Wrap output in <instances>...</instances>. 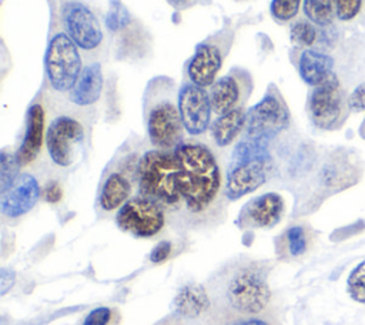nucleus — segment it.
I'll return each instance as SVG.
<instances>
[{
    "label": "nucleus",
    "instance_id": "nucleus-1",
    "mask_svg": "<svg viewBox=\"0 0 365 325\" xmlns=\"http://www.w3.org/2000/svg\"><path fill=\"white\" fill-rule=\"evenodd\" d=\"M173 151L180 164L178 188L182 204L192 214L205 212L217 201L222 185L214 153L198 141H182Z\"/></svg>",
    "mask_w": 365,
    "mask_h": 325
},
{
    "label": "nucleus",
    "instance_id": "nucleus-2",
    "mask_svg": "<svg viewBox=\"0 0 365 325\" xmlns=\"http://www.w3.org/2000/svg\"><path fill=\"white\" fill-rule=\"evenodd\" d=\"M180 164L173 153L165 150L145 151L138 162L135 178L140 195L157 202L163 208L175 210L182 204L178 188Z\"/></svg>",
    "mask_w": 365,
    "mask_h": 325
},
{
    "label": "nucleus",
    "instance_id": "nucleus-3",
    "mask_svg": "<svg viewBox=\"0 0 365 325\" xmlns=\"http://www.w3.org/2000/svg\"><path fill=\"white\" fill-rule=\"evenodd\" d=\"M147 88V133L148 138L158 150H174L182 143V121L177 100L173 98L171 83L167 78L153 80Z\"/></svg>",
    "mask_w": 365,
    "mask_h": 325
},
{
    "label": "nucleus",
    "instance_id": "nucleus-4",
    "mask_svg": "<svg viewBox=\"0 0 365 325\" xmlns=\"http://www.w3.org/2000/svg\"><path fill=\"white\" fill-rule=\"evenodd\" d=\"M83 67L80 48L76 43L64 31L54 33L44 56V70L50 88L60 94H68Z\"/></svg>",
    "mask_w": 365,
    "mask_h": 325
},
{
    "label": "nucleus",
    "instance_id": "nucleus-5",
    "mask_svg": "<svg viewBox=\"0 0 365 325\" xmlns=\"http://www.w3.org/2000/svg\"><path fill=\"white\" fill-rule=\"evenodd\" d=\"M227 304L240 315L261 314L271 299V291L265 275L255 267L237 268L225 284Z\"/></svg>",
    "mask_w": 365,
    "mask_h": 325
},
{
    "label": "nucleus",
    "instance_id": "nucleus-6",
    "mask_svg": "<svg viewBox=\"0 0 365 325\" xmlns=\"http://www.w3.org/2000/svg\"><path fill=\"white\" fill-rule=\"evenodd\" d=\"M289 124V113L278 91L269 90L247 111L245 138L269 141Z\"/></svg>",
    "mask_w": 365,
    "mask_h": 325
},
{
    "label": "nucleus",
    "instance_id": "nucleus-7",
    "mask_svg": "<svg viewBox=\"0 0 365 325\" xmlns=\"http://www.w3.org/2000/svg\"><path fill=\"white\" fill-rule=\"evenodd\" d=\"M86 131L83 124L70 115L56 117L46 131V150L54 165L67 168L77 160Z\"/></svg>",
    "mask_w": 365,
    "mask_h": 325
},
{
    "label": "nucleus",
    "instance_id": "nucleus-8",
    "mask_svg": "<svg viewBox=\"0 0 365 325\" xmlns=\"http://www.w3.org/2000/svg\"><path fill=\"white\" fill-rule=\"evenodd\" d=\"M117 225L134 237L151 238L165 225L164 208L157 202L137 195L130 198L115 214Z\"/></svg>",
    "mask_w": 365,
    "mask_h": 325
},
{
    "label": "nucleus",
    "instance_id": "nucleus-9",
    "mask_svg": "<svg viewBox=\"0 0 365 325\" xmlns=\"http://www.w3.org/2000/svg\"><path fill=\"white\" fill-rule=\"evenodd\" d=\"M63 31L83 51L100 48L104 33L97 16L81 1L68 0L61 6Z\"/></svg>",
    "mask_w": 365,
    "mask_h": 325
},
{
    "label": "nucleus",
    "instance_id": "nucleus-10",
    "mask_svg": "<svg viewBox=\"0 0 365 325\" xmlns=\"http://www.w3.org/2000/svg\"><path fill=\"white\" fill-rule=\"evenodd\" d=\"M311 121L321 130H334L345 117L344 96L338 77L332 73L324 83L314 87L308 101Z\"/></svg>",
    "mask_w": 365,
    "mask_h": 325
},
{
    "label": "nucleus",
    "instance_id": "nucleus-11",
    "mask_svg": "<svg viewBox=\"0 0 365 325\" xmlns=\"http://www.w3.org/2000/svg\"><path fill=\"white\" fill-rule=\"evenodd\" d=\"M177 104L184 130L198 137L211 125V101L210 94L204 87L192 83H184L177 93Z\"/></svg>",
    "mask_w": 365,
    "mask_h": 325
},
{
    "label": "nucleus",
    "instance_id": "nucleus-12",
    "mask_svg": "<svg viewBox=\"0 0 365 325\" xmlns=\"http://www.w3.org/2000/svg\"><path fill=\"white\" fill-rule=\"evenodd\" d=\"M230 44L220 36L197 44L194 54L187 63L185 73L190 83L200 87H211L222 66Z\"/></svg>",
    "mask_w": 365,
    "mask_h": 325
},
{
    "label": "nucleus",
    "instance_id": "nucleus-13",
    "mask_svg": "<svg viewBox=\"0 0 365 325\" xmlns=\"http://www.w3.org/2000/svg\"><path fill=\"white\" fill-rule=\"evenodd\" d=\"M269 168H271V158L252 160V161L230 165L227 181H225L227 198L231 201H235L259 188L267 181Z\"/></svg>",
    "mask_w": 365,
    "mask_h": 325
},
{
    "label": "nucleus",
    "instance_id": "nucleus-14",
    "mask_svg": "<svg viewBox=\"0 0 365 325\" xmlns=\"http://www.w3.org/2000/svg\"><path fill=\"white\" fill-rule=\"evenodd\" d=\"M41 194L37 178L29 172L20 174L16 182L0 194V211L7 218H19L27 214Z\"/></svg>",
    "mask_w": 365,
    "mask_h": 325
},
{
    "label": "nucleus",
    "instance_id": "nucleus-15",
    "mask_svg": "<svg viewBox=\"0 0 365 325\" xmlns=\"http://www.w3.org/2000/svg\"><path fill=\"white\" fill-rule=\"evenodd\" d=\"M250 91V77L242 78L240 71H232L217 78L208 90L212 113L221 115L241 107Z\"/></svg>",
    "mask_w": 365,
    "mask_h": 325
},
{
    "label": "nucleus",
    "instance_id": "nucleus-16",
    "mask_svg": "<svg viewBox=\"0 0 365 325\" xmlns=\"http://www.w3.org/2000/svg\"><path fill=\"white\" fill-rule=\"evenodd\" d=\"M284 210V198L279 194L265 192L245 204L240 215V222L252 228H269L279 222Z\"/></svg>",
    "mask_w": 365,
    "mask_h": 325
},
{
    "label": "nucleus",
    "instance_id": "nucleus-17",
    "mask_svg": "<svg viewBox=\"0 0 365 325\" xmlns=\"http://www.w3.org/2000/svg\"><path fill=\"white\" fill-rule=\"evenodd\" d=\"M46 113L40 103H33L26 114V131L16 151L21 167L30 165L38 157L46 141Z\"/></svg>",
    "mask_w": 365,
    "mask_h": 325
},
{
    "label": "nucleus",
    "instance_id": "nucleus-18",
    "mask_svg": "<svg viewBox=\"0 0 365 325\" xmlns=\"http://www.w3.org/2000/svg\"><path fill=\"white\" fill-rule=\"evenodd\" d=\"M104 86L103 68L98 61L84 64L76 84L67 94L71 104L77 107H88L98 101Z\"/></svg>",
    "mask_w": 365,
    "mask_h": 325
},
{
    "label": "nucleus",
    "instance_id": "nucleus-19",
    "mask_svg": "<svg viewBox=\"0 0 365 325\" xmlns=\"http://www.w3.org/2000/svg\"><path fill=\"white\" fill-rule=\"evenodd\" d=\"M332 67L334 58L314 48H305L298 58L299 77L311 87H317L324 83L332 74Z\"/></svg>",
    "mask_w": 365,
    "mask_h": 325
},
{
    "label": "nucleus",
    "instance_id": "nucleus-20",
    "mask_svg": "<svg viewBox=\"0 0 365 325\" xmlns=\"http://www.w3.org/2000/svg\"><path fill=\"white\" fill-rule=\"evenodd\" d=\"M131 191L130 178L123 171H111L103 181L98 205L106 212L118 211L130 200Z\"/></svg>",
    "mask_w": 365,
    "mask_h": 325
},
{
    "label": "nucleus",
    "instance_id": "nucleus-21",
    "mask_svg": "<svg viewBox=\"0 0 365 325\" xmlns=\"http://www.w3.org/2000/svg\"><path fill=\"white\" fill-rule=\"evenodd\" d=\"M247 123V111L244 107H237L228 113L217 115L210 125L211 137L217 147H228L244 131Z\"/></svg>",
    "mask_w": 365,
    "mask_h": 325
},
{
    "label": "nucleus",
    "instance_id": "nucleus-22",
    "mask_svg": "<svg viewBox=\"0 0 365 325\" xmlns=\"http://www.w3.org/2000/svg\"><path fill=\"white\" fill-rule=\"evenodd\" d=\"M177 314L185 318H197L210 306V298L205 288L198 282L184 284L175 294L173 301Z\"/></svg>",
    "mask_w": 365,
    "mask_h": 325
},
{
    "label": "nucleus",
    "instance_id": "nucleus-23",
    "mask_svg": "<svg viewBox=\"0 0 365 325\" xmlns=\"http://www.w3.org/2000/svg\"><path fill=\"white\" fill-rule=\"evenodd\" d=\"M302 11L312 24L327 27L332 23L335 16L334 0H304Z\"/></svg>",
    "mask_w": 365,
    "mask_h": 325
},
{
    "label": "nucleus",
    "instance_id": "nucleus-24",
    "mask_svg": "<svg viewBox=\"0 0 365 325\" xmlns=\"http://www.w3.org/2000/svg\"><path fill=\"white\" fill-rule=\"evenodd\" d=\"M20 161L16 153L3 150L0 153V194L7 191L20 175Z\"/></svg>",
    "mask_w": 365,
    "mask_h": 325
},
{
    "label": "nucleus",
    "instance_id": "nucleus-25",
    "mask_svg": "<svg viewBox=\"0 0 365 325\" xmlns=\"http://www.w3.org/2000/svg\"><path fill=\"white\" fill-rule=\"evenodd\" d=\"M289 38L297 47L309 48L317 41V29L309 20H297L289 27Z\"/></svg>",
    "mask_w": 365,
    "mask_h": 325
},
{
    "label": "nucleus",
    "instance_id": "nucleus-26",
    "mask_svg": "<svg viewBox=\"0 0 365 325\" xmlns=\"http://www.w3.org/2000/svg\"><path fill=\"white\" fill-rule=\"evenodd\" d=\"M287 247L291 257H301L309 247V232L302 225H292L285 232Z\"/></svg>",
    "mask_w": 365,
    "mask_h": 325
},
{
    "label": "nucleus",
    "instance_id": "nucleus-27",
    "mask_svg": "<svg viewBox=\"0 0 365 325\" xmlns=\"http://www.w3.org/2000/svg\"><path fill=\"white\" fill-rule=\"evenodd\" d=\"M346 287L352 299L365 304V261L358 264L351 271L346 281Z\"/></svg>",
    "mask_w": 365,
    "mask_h": 325
},
{
    "label": "nucleus",
    "instance_id": "nucleus-28",
    "mask_svg": "<svg viewBox=\"0 0 365 325\" xmlns=\"http://www.w3.org/2000/svg\"><path fill=\"white\" fill-rule=\"evenodd\" d=\"M304 0H272L269 4L271 16L281 23L292 20L302 4Z\"/></svg>",
    "mask_w": 365,
    "mask_h": 325
},
{
    "label": "nucleus",
    "instance_id": "nucleus-29",
    "mask_svg": "<svg viewBox=\"0 0 365 325\" xmlns=\"http://www.w3.org/2000/svg\"><path fill=\"white\" fill-rule=\"evenodd\" d=\"M127 23H128V11L125 10V7L121 3L113 1L106 14V26L111 31H117V30H121L123 27H125Z\"/></svg>",
    "mask_w": 365,
    "mask_h": 325
},
{
    "label": "nucleus",
    "instance_id": "nucleus-30",
    "mask_svg": "<svg viewBox=\"0 0 365 325\" xmlns=\"http://www.w3.org/2000/svg\"><path fill=\"white\" fill-rule=\"evenodd\" d=\"M334 7L338 20L349 21L361 11L362 0H334Z\"/></svg>",
    "mask_w": 365,
    "mask_h": 325
},
{
    "label": "nucleus",
    "instance_id": "nucleus-31",
    "mask_svg": "<svg viewBox=\"0 0 365 325\" xmlns=\"http://www.w3.org/2000/svg\"><path fill=\"white\" fill-rule=\"evenodd\" d=\"M114 311L108 306H98L90 311L81 325H114Z\"/></svg>",
    "mask_w": 365,
    "mask_h": 325
},
{
    "label": "nucleus",
    "instance_id": "nucleus-32",
    "mask_svg": "<svg viewBox=\"0 0 365 325\" xmlns=\"http://www.w3.org/2000/svg\"><path fill=\"white\" fill-rule=\"evenodd\" d=\"M348 108L352 111H364L365 110V83H361L354 88V91L348 97Z\"/></svg>",
    "mask_w": 365,
    "mask_h": 325
},
{
    "label": "nucleus",
    "instance_id": "nucleus-33",
    "mask_svg": "<svg viewBox=\"0 0 365 325\" xmlns=\"http://www.w3.org/2000/svg\"><path fill=\"white\" fill-rule=\"evenodd\" d=\"M171 254V242L168 241H161L160 244H157L151 252H150V261L154 264L163 262L165 261Z\"/></svg>",
    "mask_w": 365,
    "mask_h": 325
},
{
    "label": "nucleus",
    "instance_id": "nucleus-34",
    "mask_svg": "<svg viewBox=\"0 0 365 325\" xmlns=\"http://www.w3.org/2000/svg\"><path fill=\"white\" fill-rule=\"evenodd\" d=\"M63 195V190L61 185L57 181H48L43 190V197L47 202L50 204H56L61 200Z\"/></svg>",
    "mask_w": 365,
    "mask_h": 325
},
{
    "label": "nucleus",
    "instance_id": "nucleus-35",
    "mask_svg": "<svg viewBox=\"0 0 365 325\" xmlns=\"http://www.w3.org/2000/svg\"><path fill=\"white\" fill-rule=\"evenodd\" d=\"M14 278H16L14 271L9 268L0 269V294L1 295H4L11 288V285L14 284Z\"/></svg>",
    "mask_w": 365,
    "mask_h": 325
},
{
    "label": "nucleus",
    "instance_id": "nucleus-36",
    "mask_svg": "<svg viewBox=\"0 0 365 325\" xmlns=\"http://www.w3.org/2000/svg\"><path fill=\"white\" fill-rule=\"evenodd\" d=\"M228 325H274V324L265 318L251 315V316H244V318L235 319V321L230 322Z\"/></svg>",
    "mask_w": 365,
    "mask_h": 325
},
{
    "label": "nucleus",
    "instance_id": "nucleus-37",
    "mask_svg": "<svg viewBox=\"0 0 365 325\" xmlns=\"http://www.w3.org/2000/svg\"><path fill=\"white\" fill-rule=\"evenodd\" d=\"M171 6H174V7H177V9H180V7H184L185 4H187V1L188 0H167Z\"/></svg>",
    "mask_w": 365,
    "mask_h": 325
},
{
    "label": "nucleus",
    "instance_id": "nucleus-38",
    "mask_svg": "<svg viewBox=\"0 0 365 325\" xmlns=\"http://www.w3.org/2000/svg\"><path fill=\"white\" fill-rule=\"evenodd\" d=\"M359 134L365 138V118H364V121H362V125H361V128H359Z\"/></svg>",
    "mask_w": 365,
    "mask_h": 325
}]
</instances>
